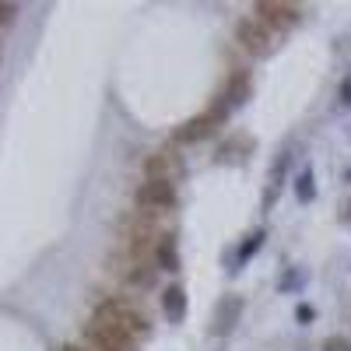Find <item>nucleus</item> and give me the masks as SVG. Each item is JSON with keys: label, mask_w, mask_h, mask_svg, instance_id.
Segmentation results:
<instances>
[{"label": "nucleus", "mask_w": 351, "mask_h": 351, "mask_svg": "<svg viewBox=\"0 0 351 351\" xmlns=\"http://www.w3.org/2000/svg\"><path fill=\"white\" fill-rule=\"evenodd\" d=\"M324 351H351V341H344L341 334H334V337L324 341Z\"/></svg>", "instance_id": "f8f14e48"}, {"label": "nucleus", "mask_w": 351, "mask_h": 351, "mask_svg": "<svg viewBox=\"0 0 351 351\" xmlns=\"http://www.w3.org/2000/svg\"><path fill=\"white\" fill-rule=\"evenodd\" d=\"M239 309H243V302L239 299H221L218 302V313H215V334H228L232 327H236V316H239Z\"/></svg>", "instance_id": "6e6552de"}, {"label": "nucleus", "mask_w": 351, "mask_h": 351, "mask_svg": "<svg viewBox=\"0 0 351 351\" xmlns=\"http://www.w3.org/2000/svg\"><path fill=\"white\" fill-rule=\"evenodd\" d=\"M155 263L158 271H176L180 267V253H176V236H162L155 246Z\"/></svg>", "instance_id": "9d476101"}, {"label": "nucleus", "mask_w": 351, "mask_h": 351, "mask_svg": "<svg viewBox=\"0 0 351 351\" xmlns=\"http://www.w3.org/2000/svg\"><path fill=\"white\" fill-rule=\"evenodd\" d=\"M341 95H348V102H351V81H344V84H341Z\"/></svg>", "instance_id": "4468645a"}, {"label": "nucleus", "mask_w": 351, "mask_h": 351, "mask_svg": "<svg viewBox=\"0 0 351 351\" xmlns=\"http://www.w3.org/2000/svg\"><path fill=\"white\" fill-rule=\"evenodd\" d=\"M295 193H299V200H302V204H306V200H313V176H309V172H302V176H299Z\"/></svg>", "instance_id": "9b49d317"}, {"label": "nucleus", "mask_w": 351, "mask_h": 351, "mask_svg": "<svg viewBox=\"0 0 351 351\" xmlns=\"http://www.w3.org/2000/svg\"><path fill=\"white\" fill-rule=\"evenodd\" d=\"M84 337L95 351H137V341H130L120 330H112L109 324H102V319H95V316H92V324L84 327Z\"/></svg>", "instance_id": "20e7f679"}, {"label": "nucleus", "mask_w": 351, "mask_h": 351, "mask_svg": "<svg viewBox=\"0 0 351 351\" xmlns=\"http://www.w3.org/2000/svg\"><path fill=\"white\" fill-rule=\"evenodd\" d=\"M60 351H88V348H77V344H64Z\"/></svg>", "instance_id": "2eb2a0df"}, {"label": "nucleus", "mask_w": 351, "mask_h": 351, "mask_svg": "<svg viewBox=\"0 0 351 351\" xmlns=\"http://www.w3.org/2000/svg\"><path fill=\"white\" fill-rule=\"evenodd\" d=\"M221 116H225V102H221V106H215L211 112L193 116V120H186L183 127H176L172 141H176V144H193V141H200V137H208V134L221 123Z\"/></svg>", "instance_id": "39448f33"}, {"label": "nucleus", "mask_w": 351, "mask_h": 351, "mask_svg": "<svg viewBox=\"0 0 351 351\" xmlns=\"http://www.w3.org/2000/svg\"><path fill=\"white\" fill-rule=\"evenodd\" d=\"M236 39H239V46H243L246 53H253V56L271 53V32H267V28H263L256 18H243V21L236 25Z\"/></svg>", "instance_id": "423d86ee"}, {"label": "nucleus", "mask_w": 351, "mask_h": 351, "mask_svg": "<svg viewBox=\"0 0 351 351\" xmlns=\"http://www.w3.org/2000/svg\"><path fill=\"white\" fill-rule=\"evenodd\" d=\"M14 14H18V8H14V4H0V21H4V25H8V21H14Z\"/></svg>", "instance_id": "ddd939ff"}, {"label": "nucleus", "mask_w": 351, "mask_h": 351, "mask_svg": "<svg viewBox=\"0 0 351 351\" xmlns=\"http://www.w3.org/2000/svg\"><path fill=\"white\" fill-rule=\"evenodd\" d=\"M95 319H102V324H109L112 330H120V334H127L130 341H137V337H144L152 330V324H148V316H144L137 306H130L127 299H106L99 309H95Z\"/></svg>", "instance_id": "f257e3e1"}, {"label": "nucleus", "mask_w": 351, "mask_h": 351, "mask_svg": "<svg viewBox=\"0 0 351 351\" xmlns=\"http://www.w3.org/2000/svg\"><path fill=\"white\" fill-rule=\"evenodd\" d=\"M180 172H183V162H180V155H172L169 148L152 152L148 158H144V176H148V180H165V183H172Z\"/></svg>", "instance_id": "0eeeda50"}, {"label": "nucleus", "mask_w": 351, "mask_h": 351, "mask_svg": "<svg viewBox=\"0 0 351 351\" xmlns=\"http://www.w3.org/2000/svg\"><path fill=\"white\" fill-rule=\"evenodd\" d=\"M253 14L267 32L271 28L274 32H288L291 25H299V8L295 4H278V0H260V4H253Z\"/></svg>", "instance_id": "f03ea898"}, {"label": "nucleus", "mask_w": 351, "mask_h": 351, "mask_svg": "<svg viewBox=\"0 0 351 351\" xmlns=\"http://www.w3.org/2000/svg\"><path fill=\"white\" fill-rule=\"evenodd\" d=\"M162 306H165V316L172 319V324H180V319L186 316V295H183V288H180V285L165 288V295H162Z\"/></svg>", "instance_id": "1a4fd4ad"}, {"label": "nucleus", "mask_w": 351, "mask_h": 351, "mask_svg": "<svg viewBox=\"0 0 351 351\" xmlns=\"http://www.w3.org/2000/svg\"><path fill=\"white\" fill-rule=\"evenodd\" d=\"M137 204L141 211H152V215H165L176 208V186L165 180H144L137 190Z\"/></svg>", "instance_id": "7ed1b4c3"}]
</instances>
